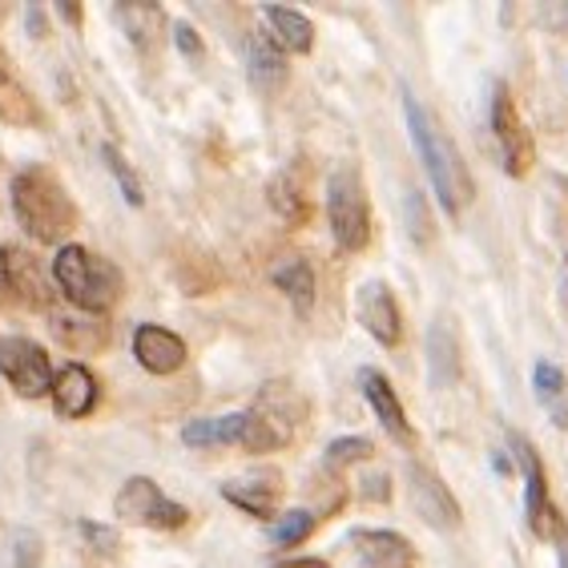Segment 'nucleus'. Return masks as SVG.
<instances>
[{"mask_svg":"<svg viewBox=\"0 0 568 568\" xmlns=\"http://www.w3.org/2000/svg\"><path fill=\"white\" fill-rule=\"evenodd\" d=\"M404 110H407V130H412V142H416L419 158H424V170L436 186L439 206L448 210L452 219H459L464 210L471 206L476 197V186H471V174L459 150L452 145V138L439 130V121L419 105L412 93H404Z\"/></svg>","mask_w":568,"mask_h":568,"instance_id":"1","label":"nucleus"},{"mask_svg":"<svg viewBox=\"0 0 568 568\" xmlns=\"http://www.w3.org/2000/svg\"><path fill=\"white\" fill-rule=\"evenodd\" d=\"M12 214L24 234L44 246H61L77 226V206L49 165H24L12 178Z\"/></svg>","mask_w":568,"mask_h":568,"instance_id":"2","label":"nucleus"},{"mask_svg":"<svg viewBox=\"0 0 568 568\" xmlns=\"http://www.w3.org/2000/svg\"><path fill=\"white\" fill-rule=\"evenodd\" d=\"M53 283L61 286L65 303L73 311H85V315H105L125 295V278L118 266L101 254L85 251V246H73V242L57 251Z\"/></svg>","mask_w":568,"mask_h":568,"instance_id":"3","label":"nucleus"},{"mask_svg":"<svg viewBox=\"0 0 568 568\" xmlns=\"http://www.w3.org/2000/svg\"><path fill=\"white\" fill-rule=\"evenodd\" d=\"M327 219L339 251L355 254L372 242V202L355 165H339L327 178Z\"/></svg>","mask_w":568,"mask_h":568,"instance_id":"4","label":"nucleus"},{"mask_svg":"<svg viewBox=\"0 0 568 568\" xmlns=\"http://www.w3.org/2000/svg\"><path fill=\"white\" fill-rule=\"evenodd\" d=\"M113 513H118L121 525L158 528V532H174V528H182L190 520L186 508L178 500H170L150 476H130V480L121 484Z\"/></svg>","mask_w":568,"mask_h":568,"instance_id":"5","label":"nucleus"},{"mask_svg":"<svg viewBox=\"0 0 568 568\" xmlns=\"http://www.w3.org/2000/svg\"><path fill=\"white\" fill-rule=\"evenodd\" d=\"M0 375L12 383V392L24 395V399H37V395H49L53 387V363H49V351L41 343L24 339V335H9L0 339Z\"/></svg>","mask_w":568,"mask_h":568,"instance_id":"6","label":"nucleus"},{"mask_svg":"<svg viewBox=\"0 0 568 568\" xmlns=\"http://www.w3.org/2000/svg\"><path fill=\"white\" fill-rule=\"evenodd\" d=\"M493 130H496V142H500V158H504V165H508V174L525 178L528 170H532L536 145H532V133H528L525 121H520V113H516L513 93L504 85H496V93H493Z\"/></svg>","mask_w":568,"mask_h":568,"instance_id":"7","label":"nucleus"},{"mask_svg":"<svg viewBox=\"0 0 568 568\" xmlns=\"http://www.w3.org/2000/svg\"><path fill=\"white\" fill-rule=\"evenodd\" d=\"M355 315H359L363 331H367L379 347H399V343H404V315H399V303H395L392 286L379 283V278L359 286Z\"/></svg>","mask_w":568,"mask_h":568,"instance_id":"8","label":"nucleus"},{"mask_svg":"<svg viewBox=\"0 0 568 568\" xmlns=\"http://www.w3.org/2000/svg\"><path fill=\"white\" fill-rule=\"evenodd\" d=\"M513 452H516V464H520V471H525V516H528V528H532L536 536H552V528H557V508L548 504V480H545V464H540V452L528 444L520 432H513Z\"/></svg>","mask_w":568,"mask_h":568,"instance_id":"9","label":"nucleus"},{"mask_svg":"<svg viewBox=\"0 0 568 568\" xmlns=\"http://www.w3.org/2000/svg\"><path fill=\"white\" fill-rule=\"evenodd\" d=\"M407 496H412V508L439 532H456L459 520H464L448 484L439 480L436 471H427L424 464H412V471H407Z\"/></svg>","mask_w":568,"mask_h":568,"instance_id":"10","label":"nucleus"},{"mask_svg":"<svg viewBox=\"0 0 568 568\" xmlns=\"http://www.w3.org/2000/svg\"><path fill=\"white\" fill-rule=\"evenodd\" d=\"M351 548L363 568H416V548L412 540L387 528H363L351 532Z\"/></svg>","mask_w":568,"mask_h":568,"instance_id":"11","label":"nucleus"},{"mask_svg":"<svg viewBox=\"0 0 568 568\" xmlns=\"http://www.w3.org/2000/svg\"><path fill=\"white\" fill-rule=\"evenodd\" d=\"M427 367L436 387H452L464 372V347H459V331L452 315H436L427 327Z\"/></svg>","mask_w":568,"mask_h":568,"instance_id":"12","label":"nucleus"},{"mask_svg":"<svg viewBox=\"0 0 568 568\" xmlns=\"http://www.w3.org/2000/svg\"><path fill=\"white\" fill-rule=\"evenodd\" d=\"M133 355L150 375H174L186 363V343L158 323H142L133 331Z\"/></svg>","mask_w":568,"mask_h":568,"instance_id":"13","label":"nucleus"},{"mask_svg":"<svg viewBox=\"0 0 568 568\" xmlns=\"http://www.w3.org/2000/svg\"><path fill=\"white\" fill-rule=\"evenodd\" d=\"M359 387H363V399L372 404L375 419L383 424V432H387L395 444H412L416 432H412V424H407V412H404V404H399V395H395L392 383L367 367V372H359Z\"/></svg>","mask_w":568,"mask_h":568,"instance_id":"14","label":"nucleus"},{"mask_svg":"<svg viewBox=\"0 0 568 568\" xmlns=\"http://www.w3.org/2000/svg\"><path fill=\"white\" fill-rule=\"evenodd\" d=\"M222 496L230 504H239L242 513L258 516V520H274V508H278V496H283V480L274 471H246L239 480L222 484Z\"/></svg>","mask_w":568,"mask_h":568,"instance_id":"15","label":"nucleus"},{"mask_svg":"<svg viewBox=\"0 0 568 568\" xmlns=\"http://www.w3.org/2000/svg\"><path fill=\"white\" fill-rule=\"evenodd\" d=\"M49 395H53V404L61 416L81 419L98 407V379H93L89 367H81V363H65L61 372H53Z\"/></svg>","mask_w":568,"mask_h":568,"instance_id":"16","label":"nucleus"},{"mask_svg":"<svg viewBox=\"0 0 568 568\" xmlns=\"http://www.w3.org/2000/svg\"><path fill=\"white\" fill-rule=\"evenodd\" d=\"M37 266L41 263H37L29 251H21V246H9V251H4V274H9L12 295H21L24 303H33V306H49L53 303V286H49V278H44Z\"/></svg>","mask_w":568,"mask_h":568,"instance_id":"17","label":"nucleus"},{"mask_svg":"<svg viewBox=\"0 0 568 568\" xmlns=\"http://www.w3.org/2000/svg\"><path fill=\"white\" fill-rule=\"evenodd\" d=\"M113 17H118L125 37H130L142 53H153V49L162 44V33H165L162 4H113Z\"/></svg>","mask_w":568,"mask_h":568,"instance_id":"18","label":"nucleus"},{"mask_svg":"<svg viewBox=\"0 0 568 568\" xmlns=\"http://www.w3.org/2000/svg\"><path fill=\"white\" fill-rule=\"evenodd\" d=\"M246 69H251V81L263 93H278L286 85V53L263 33H254L251 44H246Z\"/></svg>","mask_w":568,"mask_h":568,"instance_id":"19","label":"nucleus"},{"mask_svg":"<svg viewBox=\"0 0 568 568\" xmlns=\"http://www.w3.org/2000/svg\"><path fill=\"white\" fill-rule=\"evenodd\" d=\"M266 12V24H271L274 44L283 49V53H311V44H315V24L306 21L303 12H295L291 4H263Z\"/></svg>","mask_w":568,"mask_h":568,"instance_id":"20","label":"nucleus"},{"mask_svg":"<svg viewBox=\"0 0 568 568\" xmlns=\"http://www.w3.org/2000/svg\"><path fill=\"white\" fill-rule=\"evenodd\" d=\"M53 335L65 343L69 351H98L105 343V323L101 315H85V311H53Z\"/></svg>","mask_w":568,"mask_h":568,"instance_id":"21","label":"nucleus"},{"mask_svg":"<svg viewBox=\"0 0 568 568\" xmlns=\"http://www.w3.org/2000/svg\"><path fill=\"white\" fill-rule=\"evenodd\" d=\"M182 439L190 448H239L242 444V412L219 419H194V424L182 427Z\"/></svg>","mask_w":568,"mask_h":568,"instance_id":"22","label":"nucleus"},{"mask_svg":"<svg viewBox=\"0 0 568 568\" xmlns=\"http://www.w3.org/2000/svg\"><path fill=\"white\" fill-rule=\"evenodd\" d=\"M271 278H274V286L291 298V306H295L298 315H306V311L315 306V274H311V266H306L303 258H286V263H278L271 271Z\"/></svg>","mask_w":568,"mask_h":568,"instance_id":"23","label":"nucleus"},{"mask_svg":"<svg viewBox=\"0 0 568 568\" xmlns=\"http://www.w3.org/2000/svg\"><path fill=\"white\" fill-rule=\"evenodd\" d=\"M0 118L12 121V125H33L37 121V105L33 98L24 93V85L12 77V61L0 49Z\"/></svg>","mask_w":568,"mask_h":568,"instance_id":"24","label":"nucleus"},{"mask_svg":"<svg viewBox=\"0 0 568 568\" xmlns=\"http://www.w3.org/2000/svg\"><path fill=\"white\" fill-rule=\"evenodd\" d=\"M271 206L278 210L286 222L311 219V202H306V190L295 182V170H283V174L271 182Z\"/></svg>","mask_w":568,"mask_h":568,"instance_id":"25","label":"nucleus"},{"mask_svg":"<svg viewBox=\"0 0 568 568\" xmlns=\"http://www.w3.org/2000/svg\"><path fill=\"white\" fill-rule=\"evenodd\" d=\"M315 532V513H306V508H295V513H283L278 520L271 525V540L278 548H295L298 540Z\"/></svg>","mask_w":568,"mask_h":568,"instance_id":"26","label":"nucleus"},{"mask_svg":"<svg viewBox=\"0 0 568 568\" xmlns=\"http://www.w3.org/2000/svg\"><path fill=\"white\" fill-rule=\"evenodd\" d=\"M367 459H375V448L372 439H335L327 448V468H351V464H367Z\"/></svg>","mask_w":568,"mask_h":568,"instance_id":"27","label":"nucleus"},{"mask_svg":"<svg viewBox=\"0 0 568 568\" xmlns=\"http://www.w3.org/2000/svg\"><path fill=\"white\" fill-rule=\"evenodd\" d=\"M101 158H105V165H110V174L118 178V186H121V194H125V202H130V206H142L145 197H142V186H138V178H133L130 162H125L113 145H101Z\"/></svg>","mask_w":568,"mask_h":568,"instance_id":"28","label":"nucleus"},{"mask_svg":"<svg viewBox=\"0 0 568 568\" xmlns=\"http://www.w3.org/2000/svg\"><path fill=\"white\" fill-rule=\"evenodd\" d=\"M532 387H536V399L548 407L560 392H568V379H565V372H560L557 363H536V367H532Z\"/></svg>","mask_w":568,"mask_h":568,"instance_id":"29","label":"nucleus"},{"mask_svg":"<svg viewBox=\"0 0 568 568\" xmlns=\"http://www.w3.org/2000/svg\"><path fill=\"white\" fill-rule=\"evenodd\" d=\"M404 210H407V226H412V239H416L419 246H427L436 230H432V219H427L424 194H416V190H412V194H407V202H404Z\"/></svg>","mask_w":568,"mask_h":568,"instance_id":"30","label":"nucleus"},{"mask_svg":"<svg viewBox=\"0 0 568 568\" xmlns=\"http://www.w3.org/2000/svg\"><path fill=\"white\" fill-rule=\"evenodd\" d=\"M77 528H81V536L89 540V548H93V552H101V557H113V552L121 548V540H118V532H113V528L93 525V520H81Z\"/></svg>","mask_w":568,"mask_h":568,"instance_id":"31","label":"nucleus"},{"mask_svg":"<svg viewBox=\"0 0 568 568\" xmlns=\"http://www.w3.org/2000/svg\"><path fill=\"white\" fill-rule=\"evenodd\" d=\"M17 568H41V540L33 532H17Z\"/></svg>","mask_w":568,"mask_h":568,"instance_id":"32","label":"nucleus"},{"mask_svg":"<svg viewBox=\"0 0 568 568\" xmlns=\"http://www.w3.org/2000/svg\"><path fill=\"white\" fill-rule=\"evenodd\" d=\"M174 37H178V49H182L186 57H197V53H202V44H197V33L190 29V24H178Z\"/></svg>","mask_w":568,"mask_h":568,"instance_id":"33","label":"nucleus"},{"mask_svg":"<svg viewBox=\"0 0 568 568\" xmlns=\"http://www.w3.org/2000/svg\"><path fill=\"white\" fill-rule=\"evenodd\" d=\"M545 412H548V416H552V424L565 427V432H568V392H560L557 399H552V404L545 407Z\"/></svg>","mask_w":568,"mask_h":568,"instance_id":"34","label":"nucleus"},{"mask_svg":"<svg viewBox=\"0 0 568 568\" xmlns=\"http://www.w3.org/2000/svg\"><path fill=\"white\" fill-rule=\"evenodd\" d=\"M274 568H331V565L318 557H295V560H278Z\"/></svg>","mask_w":568,"mask_h":568,"instance_id":"35","label":"nucleus"},{"mask_svg":"<svg viewBox=\"0 0 568 568\" xmlns=\"http://www.w3.org/2000/svg\"><path fill=\"white\" fill-rule=\"evenodd\" d=\"M61 9V17H65L69 24H81V4H57Z\"/></svg>","mask_w":568,"mask_h":568,"instance_id":"36","label":"nucleus"},{"mask_svg":"<svg viewBox=\"0 0 568 568\" xmlns=\"http://www.w3.org/2000/svg\"><path fill=\"white\" fill-rule=\"evenodd\" d=\"M9 295V274H4V246H0V303Z\"/></svg>","mask_w":568,"mask_h":568,"instance_id":"37","label":"nucleus"}]
</instances>
